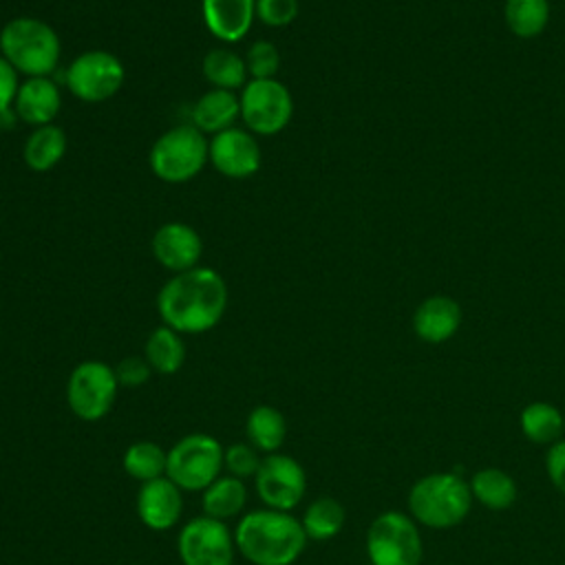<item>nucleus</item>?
I'll list each match as a JSON object with an SVG mask.
<instances>
[{"label": "nucleus", "instance_id": "f257e3e1", "mask_svg": "<svg viewBox=\"0 0 565 565\" xmlns=\"http://www.w3.org/2000/svg\"><path fill=\"white\" fill-rule=\"evenodd\" d=\"M227 307V285L212 267L174 274L157 296L166 327L179 333H203L218 324Z\"/></svg>", "mask_w": 565, "mask_h": 565}, {"label": "nucleus", "instance_id": "f03ea898", "mask_svg": "<svg viewBox=\"0 0 565 565\" xmlns=\"http://www.w3.org/2000/svg\"><path fill=\"white\" fill-rule=\"evenodd\" d=\"M236 550L254 565H291L305 552L307 534L289 512H247L234 532Z\"/></svg>", "mask_w": 565, "mask_h": 565}, {"label": "nucleus", "instance_id": "7ed1b4c3", "mask_svg": "<svg viewBox=\"0 0 565 565\" xmlns=\"http://www.w3.org/2000/svg\"><path fill=\"white\" fill-rule=\"evenodd\" d=\"M468 481L455 472H430L408 490V512L417 525L448 530L459 525L472 508Z\"/></svg>", "mask_w": 565, "mask_h": 565}, {"label": "nucleus", "instance_id": "20e7f679", "mask_svg": "<svg viewBox=\"0 0 565 565\" xmlns=\"http://www.w3.org/2000/svg\"><path fill=\"white\" fill-rule=\"evenodd\" d=\"M0 55L18 73L29 77H51L62 55L60 35L44 20L15 18L0 31Z\"/></svg>", "mask_w": 565, "mask_h": 565}, {"label": "nucleus", "instance_id": "39448f33", "mask_svg": "<svg viewBox=\"0 0 565 565\" xmlns=\"http://www.w3.org/2000/svg\"><path fill=\"white\" fill-rule=\"evenodd\" d=\"M210 159V143L194 126H174L166 130L150 148V170L166 183H185L194 179Z\"/></svg>", "mask_w": 565, "mask_h": 565}, {"label": "nucleus", "instance_id": "423d86ee", "mask_svg": "<svg viewBox=\"0 0 565 565\" xmlns=\"http://www.w3.org/2000/svg\"><path fill=\"white\" fill-rule=\"evenodd\" d=\"M366 554L371 565H419L424 541L417 521L399 510L377 514L366 530Z\"/></svg>", "mask_w": 565, "mask_h": 565}, {"label": "nucleus", "instance_id": "0eeeda50", "mask_svg": "<svg viewBox=\"0 0 565 565\" xmlns=\"http://www.w3.org/2000/svg\"><path fill=\"white\" fill-rule=\"evenodd\" d=\"M223 455V446L212 435H185L168 450L166 477L181 490H205L214 479L221 477Z\"/></svg>", "mask_w": 565, "mask_h": 565}, {"label": "nucleus", "instance_id": "6e6552de", "mask_svg": "<svg viewBox=\"0 0 565 565\" xmlns=\"http://www.w3.org/2000/svg\"><path fill=\"white\" fill-rule=\"evenodd\" d=\"M241 119L252 135H276L294 115V99L289 88L271 79H249L241 90Z\"/></svg>", "mask_w": 565, "mask_h": 565}, {"label": "nucleus", "instance_id": "1a4fd4ad", "mask_svg": "<svg viewBox=\"0 0 565 565\" xmlns=\"http://www.w3.org/2000/svg\"><path fill=\"white\" fill-rule=\"evenodd\" d=\"M115 369L99 360L79 362L66 382V402L73 415L84 422L102 419L115 404L117 397Z\"/></svg>", "mask_w": 565, "mask_h": 565}, {"label": "nucleus", "instance_id": "9d476101", "mask_svg": "<svg viewBox=\"0 0 565 565\" xmlns=\"http://www.w3.org/2000/svg\"><path fill=\"white\" fill-rule=\"evenodd\" d=\"M126 79L121 60L108 51H86L64 71L66 88L82 102L97 104L115 97Z\"/></svg>", "mask_w": 565, "mask_h": 565}, {"label": "nucleus", "instance_id": "9b49d317", "mask_svg": "<svg viewBox=\"0 0 565 565\" xmlns=\"http://www.w3.org/2000/svg\"><path fill=\"white\" fill-rule=\"evenodd\" d=\"M177 550L183 565H232L236 541L223 521L203 514L181 527Z\"/></svg>", "mask_w": 565, "mask_h": 565}, {"label": "nucleus", "instance_id": "f8f14e48", "mask_svg": "<svg viewBox=\"0 0 565 565\" xmlns=\"http://www.w3.org/2000/svg\"><path fill=\"white\" fill-rule=\"evenodd\" d=\"M254 479L260 501L267 508L280 512H289L291 508H296L307 490L305 470L289 455L271 452L269 457H265Z\"/></svg>", "mask_w": 565, "mask_h": 565}, {"label": "nucleus", "instance_id": "ddd939ff", "mask_svg": "<svg viewBox=\"0 0 565 565\" xmlns=\"http://www.w3.org/2000/svg\"><path fill=\"white\" fill-rule=\"evenodd\" d=\"M212 166L230 179H247L260 168V146L256 135L243 128H227L216 132L210 141Z\"/></svg>", "mask_w": 565, "mask_h": 565}, {"label": "nucleus", "instance_id": "4468645a", "mask_svg": "<svg viewBox=\"0 0 565 565\" xmlns=\"http://www.w3.org/2000/svg\"><path fill=\"white\" fill-rule=\"evenodd\" d=\"M152 254L166 269L181 274L196 267L203 254V241L194 227L172 221L154 232Z\"/></svg>", "mask_w": 565, "mask_h": 565}, {"label": "nucleus", "instance_id": "2eb2a0df", "mask_svg": "<svg viewBox=\"0 0 565 565\" xmlns=\"http://www.w3.org/2000/svg\"><path fill=\"white\" fill-rule=\"evenodd\" d=\"M183 512L181 488L168 477H159L141 483L137 494V514L141 523L150 530L172 527Z\"/></svg>", "mask_w": 565, "mask_h": 565}, {"label": "nucleus", "instance_id": "dca6fc26", "mask_svg": "<svg viewBox=\"0 0 565 565\" xmlns=\"http://www.w3.org/2000/svg\"><path fill=\"white\" fill-rule=\"evenodd\" d=\"M461 327V307L450 296H428L413 313V329L422 342L441 344L450 340Z\"/></svg>", "mask_w": 565, "mask_h": 565}, {"label": "nucleus", "instance_id": "f3484780", "mask_svg": "<svg viewBox=\"0 0 565 565\" xmlns=\"http://www.w3.org/2000/svg\"><path fill=\"white\" fill-rule=\"evenodd\" d=\"M62 108V93L51 77H29L20 84L13 113L20 121L38 128L53 124Z\"/></svg>", "mask_w": 565, "mask_h": 565}, {"label": "nucleus", "instance_id": "a211bd4d", "mask_svg": "<svg viewBox=\"0 0 565 565\" xmlns=\"http://www.w3.org/2000/svg\"><path fill=\"white\" fill-rule=\"evenodd\" d=\"M203 22L221 42L243 40L256 18V0H203Z\"/></svg>", "mask_w": 565, "mask_h": 565}, {"label": "nucleus", "instance_id": "6ab92c4d", "mask_svg": "<svg viewBox=\"0 0 565 565\" xmlns=\"http://www.w3.org/2000/svg\"><path fill=\"white\" fill-rule=\"evenodd\" d=\"M241 117V102L234 90L212 88L205 95H201L192 108V126L205 132H223L234 126V121Z\"/></svg>", "mask_w": 565, "mask_h": 565}, {"label": "nucleus", "instance_id": "aec40b11", "mask_svg": "<svg viewBox=\"0 0 565 565\" xmlns=\"http://www.w3.org/2000/svg\"><path fill=\"white\" fill-rule=\"evenodd\" d=\"M472 501L479 505L501 512L508 510L516 501V481L501 468H481L477 470L470 481Z\"/></svg>", "mask_w": 565, "mask_h": 565}, {"label": "nucleus", "instance_id": "412c9836", "mask_svg": "<svg viewBox=\"0 0 565 565\" xmlns=\"http://www.w3.org/2000/svg\"><path fill=\"white\" fill-rule=\"evenodd\" d=\"M519 426L527 441L552 446L563 439L565 415L550 402H530L519 415Z\"/></svg>", "mask_w": 565, "mask_h": 565}, {"label": "nucleus", "instance_id": "4be33fe9", "mask_svg": "<svg viewBox=\"0 0 565 565\" xmlns=\"http://www.w3.org/2000/svg\"><path fill=\"white\" fill-rule=\"evenodd\" d=\"M66 152V135L60 126L46 124L33 128V132L24 141V163L33 172H46L55 168Z\"/></svg>", "mask_w": 565, "mask_h": 565}, {"label": "nucleus", "instance_id": "5701e85b", "mask_svg": "<svg viewBox=\"0 0 565 565\" xmlns=\"http://www.w3.org/2000/svg\"><path fill=\"white\" fill-rule=\"evenodd\" d=\"M245 435L258 452H276L287 437V422L278 408L263 404L247 415Z\"/></svg>", "mask_w": 565, "mask_h": 565}, {"label": "nucleus", "instance_id": "b1692460", "mask_svg": "<svg viewBox=\"0 0 565 565\" xmlns=\"http://www.w3.org/2000/svg\"><path fill=\"white\" fill-rule=\"evenodd\" d=\"M245 499H247V492L241 479L232 475L218 477L203 490V497H201L203 514L218 521L232 519L243 510Z\"/></svg>", "mask_w": 565, "mask_h": 565}, {"label": "nucleus", "instance_id": "393cba45", "mask_svg": "<svg viewBox=\"0 0 565 565\" xmlns=\"http://www.w3.org/2000/svg\"><path fill=\"white\" fill-rule=\"evenodd\" d=\"M152 371L161 375L177 373L185 362V344L181 340V333L170 327H159L150 333L146 340V355Z\"/></svg>", "mask_w": 565, "mask_h": 565}, {"label": "nucleus", "instance_id": "a878e982", "mask_svg": "<svg viewBox=\"0 0 565 565\" xmlns=\"http://www.w3.org/2000/svg\"><path fill=\"white\" fill-rule=\"evenodd\" d=\"M347 512L344 505L333 497H318L305 510L300 523L307 539L313 541H329L344 527Z\"/></svg>", "mask_w": 565, "mask_h": 565}, {"label": "nucleus", "instance_id": "bb28decb", "mask_svg": "<svg viewBox=\"0 0 565 565\" xmlns=\"http://www.w3.org/2000/svg\"><path fill=\"white\" fill-rule=\"evenodd\" d=\"M203 75L214 88L234 90L247 84L245 60L230 49H212L203 60Z\"/></svg>", "mask_w": 565, "mask_h": 565}, {"label": "nucleus", "instance_id": "cd10ccee", "mask_svg": "<svg viewBox=\"0 0 565 565\" xmlns=\"http://www.w3.org/2000/svg\"><path fill=\"white\" fill-rule=\"evenodd\" d=\"M505 26L516 38H536L550 20V0H505Z\"/></svg>", "mask_w": 565, "mask_h": 565}, {"label": "nucleus", "instance_id": "c85d7f7f", "mask_svg": "<svg viewBox=\"0 0 565 565\" xmlns=\"http://www.w3.org/2000/svg\"><path fill=\"white\" fill-rule=\"evenodd\" d=\"M168 452L154 441H137L124 452V470L128 477L146 483L166 477Z\"/></svg>", "mask_w": 565, "mask_h": 565}, {"label": "nucleus", "instance_id": "c756f323", "mask_svg": "<svg viewBox=\"0 0 565 565\" xmlns=\"http://www.w3.org/2000/svg\"><path fill=\"white\" fill-rule=\"evenodd\" d=\"M245 64H247V73L252 75V79H271L278 73L280 55L271 42L258 40L249 46V51L245 55Z\"/></svg>", "mask_w": 565, "mask_h": 565}, {"label": "nucleus", "instance_id": "7c9ffc66", "mask_svg": "<svg viewBox=\"0 0 565 565\" xmlns=\"http://www.w3.org/2000/svg\"><path fill=\"white\" fill-rule=\"evenodd\" d=\"M260 461L263 459L252 444H232L223 455V468L241 481L247 477H256Z\"/></svg>", "mask_w": 565, "mask_h": 565}, {"label": "nucleus", "instance_id": "2f4dec72", "mask_svg": "<svg viewBox=\"0 0 565 565\" xmlns=\"http://www.w3.org/2000/svg\"><path fill=\"white\" fill-rule=\"evenodd\" d=\"M18 88H20L18 71L0 55V124L2 126H9L13 124V119H18L13 113Z\"/></svg>", "mask_w": 565, "mask_h": 565}, {"label": "nucleus", "instance_id": "473e14b6", "mask_svg": "<svg viewBox=\"0 0 565 565\" xmlns=\"http://www.w3.org/2000/svg\"><path fill=\"white\" fill-rule=\"evenodd\" d=\"M298 15V0H256V18L267 26H287Z\"/></svg>", "mask_w": 565, "mask_h": 565}, {"label": "nucleus", "instance_id": "72a5a7b5", "mask_svg": "<svg viewBox=\"0 0 565 565\" xmlns=\"http://www.w3.org/2000/svg\"><path fill=\"white\" fill-rule=\"evenodd\" d=\"M150 364L146 358H139V355H130V358H124L117 366H115V375H117V382L124 384V386H141L148 377H150Z\"/></svg>", "mask_w": 565, "mask_h": 565}, {"label": "nucleus", "instance_id": "f704fd0d", "mask_svg": "<svg viewBox=\"0 0 565 565\" xmlns=\"http://www.w3.org/2000/svg\"><path fill=\"white\" fill-rule=\"evenodd\" d=\"M545 470H547L550 483L565 497V437L547 446Z\"/></svg>", "mask_w": 565, "mask_h": 565}, {"label": "nucleus", "instance_id": "c9c22d12", "mask_svg": "<svg viewBox=\"0 0 565 565\" xmlns=\"http://www.w3.org/2000/svg\"><path fill=\"white\" fill-rule=\"evenodd\" d=\"M563 437H565V430H563Z\"/></svg>", "mask_w": 565, "mask_h": 565}]
</instances>
